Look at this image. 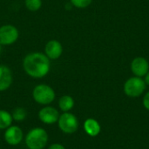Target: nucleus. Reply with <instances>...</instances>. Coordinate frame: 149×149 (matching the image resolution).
<instances>
[{
    "instance_id": "obj_1",
    "label": "nucleus",
    "mask_w": 149,
    "mask_h": 149,
    "mask_svg": "<svg viewBox=\"0 0 149 149\" xmlns=\"http://www.w3.org/2000/svg\"><path fill=\"white\" fill-rule=\"evenodd\" d=\"M23 68L27 75L33 79L45 77L51 69L50 59L45 53L35 52L27 54L23 60Z\"/></svg>"
},
{
    "instance_id": "obj_2",
    "label": "nucleus",
    "mask_w": 149,
    "mask_h": 149,
    "mask_svg": "<svg viewBox=\"0 0 149 149\" xmlns=\"http://www.w3.org/2000/svg\"><path fill=\"white\" fill-rule=\"evenodd\" d=\"M48 134L44 128L34 127L25 135L24 142L29 149H44L48 143Z\"/></svg>"
},
{
    "instance_id": "obj_3",
    "label": "nucleus",
    "mask_w": 149,
    "mask_h": 149,
    "mask_svg": "<svg viewBox=\"0 0 149 149\" xmlns=\"http://www.w3.org/2000/svg\"><path fill=\"white\" fill-rule=\"evenodd\" d=\"M32 98L38 104L48 106L54 101L56 93L52 86L46 84H39L33 88Z\"/></svg>"
},
{
    "instance_id": "obj_4",
    "label": "nucleus",
    "mask_w": 149,
    "mask_h": 149,
    "mask_svg": "<svg viewBox=\"0 0 149 149\" xmlns=\"http://www.w3.org/2000/svg\"><path fill=\"white\" fill-rule=\"evenodd\" d=\"M58 126L63 133L71 134L78 130L79 121L74 114L67 112L59 115L58 120Z\"/></svg>"
},
{
    "instance_id": "obj_5",
    "label": "nucleus",
    "mask_w": 149,
    "mask_h": 149,
    "mask_svg": "<svg viewBox=\"0 0 149 149\" xmlns=\"http://www.w3.org/2000/svg\"><path fill=\"white\" fill-rule=\"evenodd\" d=\"M146 89L145 81L140 77L128 79L124 85V92L129 97H139Z\"/></svg>"
},
{
    "instance_id": "obj_6",
    "label": "nucleus",
    "mask_w": 149,
    "mask_h": 149,
    "mask_svg": "<svg viewBox=\"0 0 149 149\" xmlns=\"http://www.w3.org/2000/svg\"><path fill=\"white\" fill-rule=\"evenodd\" d=\"M19 36L17 28L12 24H3L0 26V45H10L14 44Z\"/></svg>"
},
{
    "instance_id": "obj_7",
    "label": "nucleus",
    "mask_w": 149,
    "mask_h": 149,
    "mask_svg": "<svg viewBox=\"0 0 149 149\" xmlns=\"http://www.w3.org/2000/svg\"><path fill=\"white\" fill-rule=\"evenodd\" d=\"M4 141L10 146H17L21 143L24 139V133L18 126H10L5 129L3 134Z\"/></svg>"
},
{
    "instance_id": "obj_8",
    "label": "nucleus",
    "mask_w": 149,
    "mask_h": 149,
    "mask_svg": "<svg viewBox=\"0 0 149 149\" xmlns=\"http://www.w3.org/2000/svg\"><path fill=\"white\" fill-rule=\"evenodd\" d=\"M38 115V119L40 120V121H42L44 124L53 125L56 122H58V120L60 114L58 111L53 107L45 106V107L39 110Z\"/></svg>"
},
{
    "instance_id": "obj_9",
    "label": "nucleus",
    "mask_w": 149,
    "mask_h": 149,
    "mask_svg": "<svg viewBox=\"0 0 149 149\" xmlns=\"http://www.w3.org/2000/svg\"><path fill=\"white\" fill-rule=\"evenodd\" d=\"M63 53L62 44L56 39L49 40L45 46V54L49 59H58Z\"/></svg>"
},
{
    "instance_id": "obj_10",
    "label": "nucleus",
    "mask_w": 149,
    "mask_h": 149,
    "mask_svg": "<svg viewBox=\"0 0 149 149\" xmlns=\"http://www.w3.org/2000/svg\"><path fill=\"white\" fill-rule=\"evenodd\" d=\"M131 70L136 77L141 78L148 72V61L142 57L135 58L131 63Z\"/></svg>"
},
{
    "instance_id": "obj_11",
    "label": "nucleus",
    "mask_w": 149,
    "mask_h": 149,
    "mask_svg": "<svg viewBox=\"0 0 149 149\" xmlns=\"http://www.w3.org/2000/svg\"><path fill=\"white\" fill-rule=\"evenodd\" d=\"M13 81L11 70L4 65H0V92L9 89Z\"/></svg>"
},
{
    "instance_id": "obj_12",
    "label": "nucleus",
    "mask_w": 149,
    "mask_h": 149,
    "mask_svg": "<svg viewBox=\"0 0 149 149\" xmlns=\"http://www.w3.org/2000/svg\"><path fill=\"white\" fill-rule=\"evenodd\" d=\"M84 129L90 136H97L100 132V126L94 119H87L84 123Z\"/></svg>"
},
{
    "instance_id": "obj_13",
    "label": "nucleus",
    "mask_w": 149,
    "mask_h": 149,
    "mask_svg": "<svg viewBox=\"0 0 149 149\" xmlns=\"http://www.w3.org/2000/svg\"><path fill=\"white\" fill-rule=\"evenodd\" d=\"M73 107H74V100L70 95H64L58 100V107L64 113L70 112L73 108Z\"/></svg>"
},
{
    "instance_id": "obj_14",
    "label": "nucleus",
    "mask_w": 149,
    "mask_h": 149,
    "mask_svg": "<svg viewBox=\"0 0 149 149\" xmlns=\"http://www.w3.org/2000/svg\"><path fill=\"white\" fill-rule=\"evenodd\" d=\"M13 118L10 113L5 110H0V129H7L11 126Z\"/></svg>"
},
{
    "instance_id": "obj_15",
    "label": "nucleus",
    "mask_w": 149,
    "mask_h": 149,
    "mask_svg": "<svg viewBox=\"0 0 149 149\" xmlns=\"http://www.w3.org/2000/svg\"><path fill=\"white\" fill-rule=\"evenodd\" d=\"M11 115H12L13 120L20 122V121H23L25 120V118L27 116V111L24 107H16L13 110Z\"/></svg>"
},
{
    "instance_id": "obj_16",
    "label": "nucleus",
    "mask_w": 149,
    "mask_h": 149,
    "mask_svg": "<svg viewBox=\"0 0 149 149\" xmlns=\"http://www.w3.org/2000/svg\"><path fill=\"white\" fill-rule=\"evenodd\" d=\"M24 5L30 11H37L42 6V0H24Z\"/></svg>"
},
{
    "instance_id": "obj_17",
    "label": "nucleus",
    "mask_w": 149,
    "mask_h": 149,
    "mask_svg": "<svg viewBox=\"0 0 149 149\" xmlns=\"http://www.w3.org/2000/svg\"><path fill=\"white\" fill-rule=\"evenodd\" d=\"M93 0H70L72 6L79 9H85L92 3Z\"/></svg>"
},
{
    "instance_id": "obj_18",
    "label": "nucleus",
    "mask_w": 149,
    "mask_h": 149,
    "mask_svg": "<svg viewBox=\"0 0 149 149\" xmlns=\"http://www.w3.org/2000/svg\"><path fill=\"white\" fill-rule=\"evenodd\" d=\"M47 149H65V148L60 143H53V144L50 145Z\"/></svg>"
},
{
    "instance_id": "obj_19",
    "label": "nucleus",
    "mask_w": 149,
    "mask_h": 149,
    "mask_svg": "<svg viewBox=\"0 0 149 149\" xmlns=\"http://www.w3.org/2000/svg\"><path fill=\"white\" fill-rule=\"evenodd\" d=\"M143 105L144 107L149 110V92L144 96V99H143Z\"/></svg>"
},
{
    "instance_id": "obj_20",
    "label": "nucleus",
    "mask_w": 149,
    "mask_h": 149,
    "mask_svg": "<svg viewBox=\"0 0 149 149\" xmlns=\"http://www.w3.org/2000/svg\"><path fill=\"white\" fill-rule=\"evenodd\" d=\"M144 81L147 85H149V71L145 75V80Z\"/></svg>"
},
{
    "instance_id": "obj_21",
    "label": "nucleus",
    "mask_w": 149,
    "mask_h": 149,
    "mask_svg": "<svg viewBox=\"0 0 149 149\" xmlns=\"http://www.w3.org/2000/svg\"><path fill=\"white\" fill-rule=\"evenodd\" d=\"M2 52V45H0V53Z\"/></svg>"
}]
</instances>
